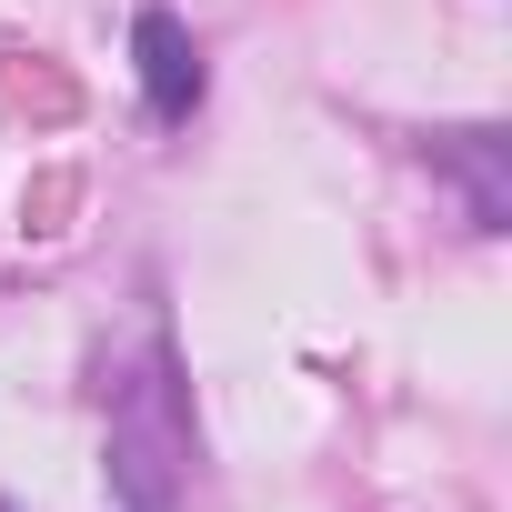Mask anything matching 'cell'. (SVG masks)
Instances as JSON below:
<instances>
[{"label": "cell", "mask_w": 512, "mask_h": 512, "mask_svg": "<svg viewBox=\"0 0 512 512\" xmlns=\"http://www.w3.org/2000/svg\"><path fill=\"white\" fill-rule=\"evenodd\" d=\"M131 61H141L151 111H161V121H191V101H201V51H191V31H181L171 11H141V21H131Z\"/></svg>", "instance_id": "obj_1"}]
</instances>
